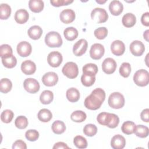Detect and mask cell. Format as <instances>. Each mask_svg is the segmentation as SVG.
I'll return each instance as SVG.
<instances>
[{
  "mask_svg": "<svg viewBox=\"0 0 149 149\" xmlns=\"http://www.w3.org/2000/svg\"><path fill=\"white\" fill-rule=\"evenodd\" d=\"M74 146L78 148H86L87 147V141L86 138L81 136H76L73 139Z\"/></svg>",
  "mask_w": 149,
  "mask_h": 149,
  "instance_id": "cell-38",
  "label": "cell"
},
{
  "mask_svg": "<svg viewBox=\"0 0 149 149\" xmlns=\"http://www.w3.org/2000/svg\"><path fill=\"white\" fill-rule=\"evenodd\" d=\"M29 6L32 12L39 13L43 10L44 3L41 0H30L29 2Z\"/></svg>",
  "mask_w": 149,
  "mask_h": 149,
  "instance_id": "cell-25",
  "label": "cell"
},
{
  "mask_svg": "<svg viewBox=\"0 0 149 149\" xmlns=\"http://www.w3.org/2000/svg\"><path fill=\"white\" fill-rule=\"evenodd\" d=\"M109 9L112 15L118 16L123 12V6L119 1L113 0L110 2L109 5Z\"/></svg>",
  "mask_w": 149,
  "mask_h": 149,
  "instance_id": "cell-20",
  "label": "cell"
},
{
  "mask_svg": "<svg viewBox=\"0 0 149 149\" xmlns=\"http://www.w3.org/2000/svg\"><path fill=\"white\" fill-rule=\"evenodd\" d=\"M31 45L27 41H21L17 45V54L22 57L28 56L31 54Z\"/></svg>",
  "mask_w": 149,
  "mask_h": 149,
  "instance_id": "cell-12",
  "label": "cell"
},
{
  "mask_svg": "<svg viewBox=\"0 0 149 149\" xmlns=\"http://www.w3.org/2000/svg\"><path fill=\"white\" fill-rule=\"evenodd\" d=\"M58 81V76L57 74L53 72H49L45 73L42 77L43 84L48 87L55 86Z\"/></svg>",
  "mask_w": 149,
  "mask_h": 149,
  "instance_id": "cell-15",
  "label": "cell"
},
{
  "mask_svg": "<svg viewBox=\"0 0 149 149\" xmlns=\"http://www.w3.org/2000/svg\"><path fill=\"white\" fill-rule=\"evenodd\" d=\"M76 15L74 10L70 9H66L63 10L59 15L61 22L65 24L72 23L75 19Z\"/></svg>",
  "mask_w": 149,
  "mask_h": 149,
  "instance_id": "cell-16",
  "label": "cell"
},
{
  "mask_svg": "<svg viewBox=\"0 0 149 149\" xmlns=\"http://www.w3.org/2000/svg\"><path fill=\"white\" fill-rule=\"evenodd\" d=\"M29 14L28 12L24 9L17 10L15 14V20L19 24H24L28 20Z\"/></svg>",
  "mask_w": 149,
  "mask_h": 149,
  "instance_id": "cell-21",
  "label": "cell"
},
{
  "mask_svg": "<svg viewBox=\"0 0 149 149\" xmlns=\"http://www.w3.org/2000/svg\"><path fill=\"white\" fill-rule=\"evenodd\" d=\"M73 1L72 0H51L50 3L52 6L56 7H59L61 6L68 5L72 3Z\"/></svg>",
  "mask_w": 149,
  "mask_h": 149,
  "instance_id": "cell-46",
  "label": "cell"
},
{
  "mask_svg": "<svg viewBox=\"0 0 149 149\" xmlns=\"http://www.w3.org/2000/svg\"><path fill=\"white\" fill-rule=\"evenodd\" d=\"M87 47V41L85 39H80L74 44L73 47V52L75 56H81L86 52Z\"/></svg>",
  "mask_w": 149,
  "mask_h": 149,
  "instance_id": "cell-11",
  "label": "cell"
},
{
  "mask_svg": "<svg viewBox=\"0 0 149 149\" xmlns=\"http://www.w3.org/2000/svg\"><path fill=\"white\" fill-rule=\"evenodd\" d=\"M66 97L67 99L71 102H77L80 98L79 91L74 87L70 88L66 91Z\"/></svg>",
  "mask_w": 149,
  "mask_h": 149,
  "instance_id": "cell-26",
  "label": "cell"
},
{
  "mask_svg": "<svg viewBox=\"0 0 149 149\" xmlns=\"http://www.w3.org/2000/svg\"><path fill=\"white\" fill-rule=\"evenodd\" d=\"M13 51L11 47L8 44H2L0 47V56L3 57L8 55L12 54Z\"/></svg>",
  "mask_w": 149,
  "mask_h": 149,
  "instance_id": "cell-45",
  "label": "cell"
},
{
  "mask_svg": "<svg viewBox=\"0 0 149 149\" xmlns=\"http://www.w3.org/2000/svg\"><path fill=\"white\" fill-rule=\"evenodd\" d=\"M95 37L99 40L104 39L108 35V30L105 27H100L94 30Z\"/></svg>",
  "mask_w": 149,
  "mask_h": 149,
  "instance_id": "cell-43",
  "label": "cell"
},
{
  "mask_svg": "<svg viewBox=\"0 0 149 149\" xmlns=\"http://www.w3.org/2000/svg\"><path fill=\"white\" fill-rule=\"evenodd\" d=\"M28 120L24 116H19L16 118L15 121V125L19 129H24L28 125Z\"/></svg>",
  "mask_w": 149,
  "mask_h": 149,
  "instance_id": "cell-40",
  "label": "cell"
},
{
  "mask_svg": "<svg viewBox=\"0 0 149 149\" xmlns=\"http://www.w3.org/2000/svg\"><path fill=\"white\" fill-rule=\"evenodd\" d=\"M54 99L53 93L50 90H44L40 96V100L43 104L47 105L50 104Z\"/></svg>",
  "mask_w": 149,
  "mask_h": 149,
  "instance_id": "cell-29",
  "label": "cell"
},
{
  "mask_svg": "<svg viewBox=\"0 0 149 149\" xmlns=\"http://www.w3.org/2000/svg\"><path fill=\"white\" fill-rule=\"evenodd\" d=\"M98 122L102 125L107 126L109 128H115L119 123V117L114 114L108 112H101L97 117Z\"/></svg>",
  "mask_w": 149,
  "mask_h": 149,
  "instance_id": "cell-2",
  "label": "cell"
},
{
  "mask_svg": "<svg viewBox=\"0 0 149 149\" xmlns=\"http://www.w3.org/2000/svg\"><path fill=\"white\" fill-rule=\"evenodd\" d=\"M45 42L48 47L55 48L61 47L63 41L59 33L56 31H50L45 37Z\"/></svg>",
  "mask_w": 149,
  "mask_h": 149,
  "instance_id": "cell-3",
  "label": "cell"
},
{
  "mask_svg": "<svg viewBox=\"0 0 149 149\" xmlns=\"http://www.w3.org/2000/svg\"><path fill=\"white\" fill-rule=\"evenodd\" d=\"M37 117L40 121L42 122H48L52 119V114L49 109L43 108L39 111Z\"/></svg>",
  "mask_w": 149,
  "mask_h": 149,
  "instance_id": "cell-28",
  "label": "cell"
},
{
  "mask_svg": "<svg viewBox=\"0 0 149 149\" xmlns=\"http://www.w3.org/2000/svg\"><path fill=\"white\" fill-rule=\"evenodd\" d=\"M130 51L131 53L136 56H140L143 55L145 51L144 44L139 40H134L130 45Z\"/></svg>",
  "mask_w": 149,
  "mask_h": 149,
  "instance_id": "cell-14",
  "label": "cell"
},
{
  "mask_svg": "<svg viewBox=\"0 0 149 149\" xmlns=\"http://www.w3.org/2000/svg\"><path fill=\"white\" fill-rule=\"evenodd\" d=\"M108 102L111 108L113 109H120L125 105V98L121 93L119 92H113L110 94Z\"/></svg>",
  "mask_w": 149,
  "mask_h": 149,
  "instance_id": "cell-4",
  "label": "cell"
},
{
  "mask_svg": "<svg viewBox=\"0 0 149 149\" xmlns=\"http://www.w3.org/2000/svg\"><path fill=\"white\" fill-rule=\"evenodd\" d=\"M148 32H149V30H147L145 32H144V34H143L144 38L147 41H148Z\"/></svg>",
  "mask_w": 149,
  "mask_h": 149,
  "instance_id": "cell-51",
  "label": "cell"
},
{
  "mask_svg": "<svg viewBox=\"0 0 149 149\" xmlns=\"http://www.w3.org/2000/svg\"><path fill=\"white\" fill-rule=\"evenodd\" d=\"M21 70L24 74L26 75H31L35 73L36 70V65L34 62L30 60H26L22 63Z\"/></svg>",
  "mask_w": 149,
  "mask_h": 149,
  "instance_id": "cell-18",
  "label": "cell"
},
{
  "mask_svg": "<svg viewBox=\"0 0 149 149\" xmlns=\"http://www.w3.org/2000/svg\"><path fill=\"white\" fill-rule=\"evenodd\" d=\"M83 73L90 74L92 75H95L97 74L98 72V67L97 66L92 63H87L83 67Z\"/></svg>",
  "mask_w": 149,
  "mask_h": 149,
  "instance_id": "cell-37",
  "label": "cell"
},
{
  "mask_svg": "<svg viewBox=\"0 0 149 149\" xmlns=\"http://www.w3.org/2000/svg\"><path fill=\"white\" fill-rule=\"evenodd\" d=\"M62 72L68 78L74 79L79 74V69L76 63L73 62H68L65 63L62 68Z\"/></svg>",
  "mask_w": 149,
  "mask_h": 149,
  "instance_id": "cell-6",
  "label": "cell"
},
{
  "mask_svg": "<svg viewBox=\"0 0 149 149\" xmlns=\"http://www.w3.org/2000/svg\"><path fill=\"white\" fill-rule=\"evenodd\" d=\"M126 144V140L120 134H116L112 137L111 141V146L113 149H122Z\"/></svg>",
  "mask_w": 149,
  "mask_h": 149,
  "instance_id": "cell-19",
  "label": "cell"
},
{
  "mask_svg": "<svg viewBox=\"0 0 149 149\" xmlns=\"http://www.w3.org/2000/svg\"><path fill=\"white\" fill-rule=\"evenodd\" d=\"M140 118H141V119L145 122H149V109H148V108L144 109L142 111V112L140 113Z\"/></svg>",
  "mask_w": 149,
  "mask_h": 149,
  "instance_id": "cell-48",
  "label": "cell"
},
{
  "mask_svg": "<svg viewBox=\"0 0 149 149\" xmlns=\"http://www.w3.org/2000/svg\"><path fill=\"white\" fill-rule=\"evenodd\" d=\"M11 14V8L7 3H1L0 5V18L5 20L9 17Z\"/></svg>",
  "mask_w": 149,
  "mask_h": 149,
  "instance_id": "cell-33",
  "label": "cell"
},
{
  "mask_svg": "<svg viewBox=\"0 0 149 149\" xmlns=\"http://www.w3.org/2000/svg\"><path fill=\"white\" fill-rule=\"evenodd\" d=\"M117 67L116 62L111 58L105 59L102 63V69L104 73L109 74L113 73Z\"/></svg>",
  "mask_w": 149,
  "mask_h": 149,
  "instance_id": "cell-13",
  "label": "cell"
},
{
  "mask_svg": "<svg viewBox=\"0 0 149 149\" xmlns=\"http://www.w3.org/2000/svg\"><path fill=\"white\" fill-rule=\"evenodd\" d=\"M105 49L104 46L99 43H95L91 45L90 50V57L94 60L101 59L104 55Z\"/></svg>",
  "mask_w": 149,
  "mask_h": 149,
  "instance_id": "cell-10",
  "label": "cell"
},
{
  "mask_svg": "<svg viewBox=\"0 0 149 149\" xmlns=\"http://www.w3.org/2000/svg\"><path fill=\"white\" fill-rule=\"evenodd\" d=\"M134 83L140 87H144L149 83V73L145 69H140L135 72L133 76Z\"/></svg>",
  "mask_w": 149,
  "mask_h": 149,
  "instance_id": "cell-5",
  "label": "cell"
},
{
  "mask_svg": "<svg viewBox=\"0 0 149 149\" xmlns=\"http://www.w3.org/2000/svg\"><path fill=\"white\" fill-rule=\"evenodd\" d=\"M111 50L112 53L115 55L120 56L125 51V45L122 41L119 40H115L111 45Z\"/></svg>",
  "mask_w": 149,
  "mask_h": 149,
  "instance_id": "cell-17",
  "label": "cell"
},
{
  "mask_svg": "<svg viewBox=\"0 0 149 149\" xmlns=\"http://www.w3.org/2000/svg\"><path fill=\"white\" fill-rule=\"evenodd\" d=\"M12 87L11 81L7 78H3L0 81V91L1 93L6 94L9 92Z\"/></svg>",
  "mask_w": 149,
  "mask_h": 149,
  "instance_id": "cell-35",
  "label": "cell"
},
{
  "mask_svg": "<svg viewBox=\"0 0 149 149\" xmlns=\"http://www.w3.org/2000/svg\"><path fill=\"white\" fill-rule=\"evenodd\" d=\"M134 133L135 134L140 138H146L148 136L149 133L148 127L143 125H136Z\"/></svg>",
  "mask_w": 149,
  "mask_h": 149,
  "instance_id": "cell-30",
  "label": "cell"
},
{
  "mask_svg": "<svg viewBox=\"0 0 149 149\" xmlns=\"http://www.w3.org/2000/svg\"><path fill=\"white\" fill-rule=\"evenodd\" d=\"M91 17L96 23H103L108 20V15L104 9L96 8L91 11Z\"/></svg>",
  "mask_w": 149,
  "mask_h": 149,
  "instance_id": "cell-7",
  "label": "cell"
},
{
  "mask_svg": "<svg viewBox=\"0 0 149 149\" xmlns=\"http://www.w3.org/2000/svg\"><path fill=\"white\" fill-rule=\"evenodd\" d=\"M23 87L28 93L31 94L38 92L40 87L38 81L33 78L25 79L23 82Z\"/></svg>",
  "mask_w": 149,
  "mask_h": 149,
  "instance_id": "cell-8",
  "label": "cell"
},
{
  "mask_svg": "<svg viewBox=\"0 0 149 149\" xmlns=\"http://www.w3.org/2000/svg\"><path fill=\"white\" fill-rule=\"evenodd\" d=\"M1 59L2 64L7 68H13L16 65L17 59L13 54L4 56Z\"/></svg>",
  "mask_w": 149,
  "mask_h": 149,
  "instance_id": "cell-24",
  "label": "cell"
},
{
  "mask_svg": "<svg viewBox=\"0 0 149 149\" xmlns=\"http://www.w3.org/2000/svg\"><path fill=\"white\" fill-rule=\"evenodd\" d=\"M136 125L133 122L126 121L123 122L121 126V130L122 132L126 134H132L134 133Z\"/></svg>",
  "mask_w": 149,
  "mask_h": 149,
  "instance_id": "cell-32",
  "label": "cell"
},
{
  "mask_svg": "<svg viewBox=\"0 0 149 149\" xmlns=\"http://www.w3.org/2000/svg\"><path fill=\"white\" fill-rule=\"evenodd\" d=\"M13 149L19 148V149H26L27 146L24 141H22V140H17L15 141L12 146Z\"/></svg>",
  "mask_w": 149,
  "mask_h": 149,
  "instance_id": "cell-47",
  "label": "cell"
},
{
  "mask_svg": "<svg viewBox=\"0 0 149 149\" xmlns=\"http://www.w3.org/2000/svg\"><path fill=\"white\" fill-rule=\"evenodd\" d=\"M27 33L30 38L36 40L41 37L42 34V30L39 26L34 25L29 28Z\"/></svg>",
  "mask_w": 149,
  "mask_h": 149,
  "instance_id": "cell-23",
  "label": "cell"
},
{
  "mask_svg": "<svg viewBox=\"0 0 149 149\" xmlns=\"http://www.w3.org/2000/svg\"><path fill=\"white\" fill-rule=\"evenodd\" d=\"M84 134L89 137L94 136L97 132V127L95 125L89 123L87 124L83 128Z\"/></svg>",
  "mask_w": 149,
  "mask_h": 149,
  "instance_id": "cell-39",
  "label": "cell"
},
{
  "mask_svg": "<svg viewBox=\"0 0 149 149\" xmlns=\"http://www.w3.org/2000/svg\"><path fill=\"white\" fill-rule=\"evenodd\" d=\"M141 22L145 26H149V12L144 13L141 17Z\"/></svg>",
  "mask_w": 149,
  "mask_h": 149,
  "instance_id": "cell-49",
  "label": "cell"
},
{
  "mask_svg": "<svg viewBox=\"0 0 149 149\" xmlns=\"http://www.w3.org/2000/svg\"><path fill=\"white\" fill-rule=\"evenodd\" d=\"M65 38L68 41H73L78 36V31L73 27H68L63 31Z\"/></svg>",
  "mask_w": 149,
  "mask_h": 149,
  "instance_id": "cell-27",
  "label": "cell"
},
{
  "mask_svg": "<svg viewBox=\"0 0 149 149\" xmlns=\"http://www.w3.org/2000/svg\"><path fill=\"white\" fill-rule=\"evenodd\" d=\"M14 116L13 111L10 109H5L3 111L1 115V119L3 123H10Z\"/></svg>",
  "mask_w": 149,
  "mask_h": 149,
  "instance_id": "cell-41",
  "label": "cell"
},
{
  "mask_svg": "<svg viewBox=\"0 0 149 149\" xmlns=\"http://www.w3.org/2000/svg\"><path fill=\"white\" fill-rule=\"evenodd\" d=\"M96 2H97L98 3H100V4H102V3H104L105 2H106V1H96Z\"/></svg>",
  "mask_w": 149,
  "mask_h": 149,
  "instance_id": "cell-52",
  "label": "cell"
},
{
  "mask_svg": "<svg viewBox=\"0 0 149 149\" xmlns=\"http://www.w3.org/2000/svg\"><path fill=\"white\" fill-rule=\"evenodd\" d=\"M86 113L80 110L73 112L70 115V119L75 122H82L86 120Z\"/></svg>",
  "mask_w": 149,
  "mask_h": 149,
  "instance_id": "cell-34",
  "label": "cell"
},
{
  "mask_svg": "<svg viewBox=\"0 0 149 149\" xmlns=\"http://www.w3.org/2000/svg\"><path fill=\"white\" fill-rule=\"evenodd\" d=\"M105 99V93L101 88L94 89L90 95L87 96L84 102L86 108L90 110L99 109Z\"/></svg>",
  "mask_w": 149,
  "mask_h": 149,
  "instance_id": "cell-1",
  "label": "cell"
},
{
  "mask_svg": "<svg viewBox=\"0 0 149 149\" xmlns=\"http://www.w3.org/2000/svg\"><path fill=\"white\" fill-rule=\"evenodd\" d=\"M131 72V66L129 63L123 62L119 68V73L123 77L129 76Z\"/></svg>",
  "mask_w": 149,
  "mask_h": 149,
  "instance_id": "cell-42",
  "label": "cell"
},
{
  "mask_svg": "<svg viewBox=\"0 0 149 149\" xmlns=\"http://www.w3.org/2000/svg\"><path fill=\"white\" fill-rule=\"evenodd\" d=\"M26 138L30 141H35L39 137V133L34 129H30L25 133Z\"/></svg>",
  "mask_w": 149,
  "mask_h": 149,
  "instance_id": "cell-44",
  "label": "cell"
},
{
  "mask_svg": "<svg viewBox=\"0 0 149 149\" xmlns=\"http://www.w3.org/2000/svg\"><path fill=\"white\" fill-rule=\"evenodd\" d=\"M66 130V126L63 122L61 120H56L52 125V130L56 134L63 133Z\"/></svg>",
  "mask_w": 149,
  "mask_h": 149,
  "instance_id": "cell-31",
  "label": "cell"
},
{
  "mask_svg": "<svg viewBox=\"0 0 149 149\" xmlns=\"http://www.w3.org/2000/svg\"><path fill=\"white\" fill-rule=\"evenodd\" d=\"M63 58L62 54L58 51L51 52L47 56L48 63L53 68H57L62 63Z\"/></svg>",
  "mask_w": 149,
  "mask_h": 149,
  "instance_id": "cell-9",
  "label": "cell"
},
{
  "mask_svg": "<svg viewBox=\"0 0 149 149\" xmlns=\"http://www.w3.org/2000/svg\"><path fill=\"white\" fill-rule=\"evenodd\" d=\"M95 81V76L90 74L83 73L81 77V81L86 87L91 86Z\"/></svg>",
  "mask_w": 149,
  "mask_h": 149,
  "instance_id": "cell-36",
  "label": "cell"
},
{
  "mask_svg": "<svg viewBox=\"0 0 149 149\" xmlns=\"http://www.w3.org/2000/svg\"><path fill=\"white\" fill-rule=\"evenodd\" d=\"M54 149H59V148H69V147L67 146V144L63 142H58L56 143L53 146Z\"/></svg>",
  "mask_w": 149,
  "mask_h": 149,
  "instance_id": "cell-50",
  "label": "cell"
},
{
  "mask_svg": "<svg viewBox=\"0 0 149 149\" xmlns=\"http://www.w3.org/2000/svg\"><path fill=\"white\" fill-rule=\"evenodd\" d=\"M123 25L127 28L132 27L136 23V17L135 15L132 13H127L123 15L122 19Z\"/></svg>",
  "mask_w": 149,
  "mask_h": 149,
  "instance_id": "cell-22",
  "label": "cell"
}]
</instances>
